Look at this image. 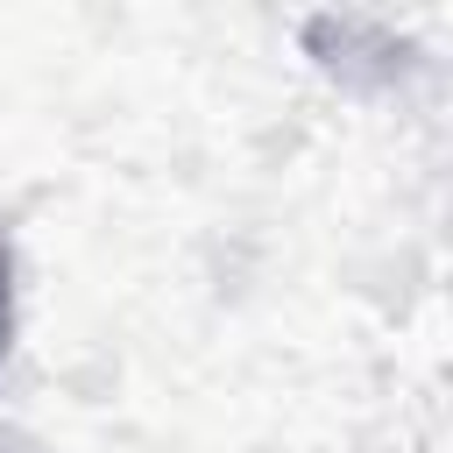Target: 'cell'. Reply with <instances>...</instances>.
Masks as SVG:
<instances>
[{"label":"cell","mask_w":453,"mask_h":453,"mask_svg":"<svg viewBox=\"0 0 453 453\" xmlns=\"http://www.w3.org/2000/svg\"><path fill=\"white\" fill-rule=\"evenodd\" d=\"M7 326H14V297H7V262H0V354H7Z\"/></svg>","instance_id":"obj_1"}]
</instances>
